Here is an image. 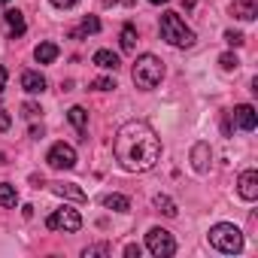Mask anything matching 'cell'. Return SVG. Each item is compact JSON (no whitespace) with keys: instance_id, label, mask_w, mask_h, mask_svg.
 Masks as SVG:
<instances>
[{"instance_id":"cell-1","label":"cell","mask_w":258,"mask_h":258,"mask_svg":"<svg viewBox=\"0 0 258 258\" xmlns=\"http://www.w3.org/2000/svg\"><path fill=\"white\" fill-rule=\"evenodd\" d=\"M112 149L115 161L131 173H146L161 158V140L146 121H124L115 134Z\"/></svg>"},{"instance_id":"cell-2","label":"cell","mask_w":258,"mask_h":258,"mask_svg":"<svg viewBox=\"0 0 258 258\" xmlns=\"http://www.w3.org/2000/svg\"><path fill=\"white\" fill-rule=\"evenodd\" d=\"M158 31H161V40H167V43L176 46V49H188V46H195V31L185 28V22H182L176 13H164Z\"/></svg>"},{"instance_id":"cell-3","label":"cell","mask_w":258,"mask_h":258,"mask_svg":"<svg viewBox=\"0 0 258 258\" xmlns=\"http://www.w3.org/2000/svg\"><path fill=\"white\" fill-rule=\"evenodd\" d=\"M134 85L143 88V91H152L161 79H164V61L155 58V55H140L137 64H134Z\"/></svg>"},{"instance_id":"cell-4","label":"cell","mask_w":258,"mask_h":258,"mask_svg":"<svg viewBox=\"0 0 258 258\" xmlns=\"http://www.w3.org/2000/svg\"><path fill=\"white\" fill-rule=\"evenodd\" d=\"M210 246L225 252V255H237L243 249V234L237 225H228V222H219L210 228Z\"/></svg>"},{"instance_id":"cell-5","label":"cell","mask_w":258,"mask_h":258,"mask_svg":"<svg viewBox=\"0 0 258 258\" xmlns=\"http://www.w3.org/2000/svg\"><path fill=\"white\" fill-rule=\"evenodd\" d=\"M46 228L49 231H67V234H73V231L82 228V216L76 210H70V207H61V210H55L46 219Z\"/></svg>"},{"instance_id":"cell-6","label":"cell","mask_w":258,"mask_h":258,"mask_svg":"<svg viewBox=\"0 0 258 258\" xmlns=\"http://www.w3.org/2000/svg\"><path fill=\"white\" fill-rule=\"evenodd\" d=\"M146 246H149V252L158 255V258H167V255L176 252V240H173V234L164 231V228H152V231L146 234Z\"/></svg>"},{"instance_id":"cell-7","label":"cell","mask_w":258,"mask_h":258,"mask_svg":"<svg viewBox=\"0 0 258 258\" xmlns=\"http://www.w3.org/2000/svg\"><path fill=\"white\" fill-rule=\"evenodd\" d=\"M46 161H49V167H55V170H73V167H76V149L67 146V143H55V146L49 149Z\"/></svg>"},{"instance_id":"cell-8","label":"cell","mask_w":258,"mask_h":258,"mask_svg":"<svg viewBox=\"0 0 258 258\" xmlns=\"http://www.w3.org/2000/svg\"><path fill=\"white\" fill-rule=\"evenodd\" d=\"M237 191L243 201H255L258 198V173L255 170H243L240 179H237Z\"/></svg>"},{"instance_id":"cell-9","label":"cell","mask_w":258,"mask_h":258,"mask_svg":"<svg viewBox=\"0 0 258 258\" xmlns=\"http://www.w3.org/2000/svg\"><path fill=\"white\" fill-rule=\"evenodd\" d=\"M4 25H7V34H10L13 40L25 37V31H28V25H25V16H22L19 10H7V13H4Z\"/></svg>"},{"instance_id":"cell-10","label":"cell","mask_w":258,"mask_h":258,"mask_svg":"<svg viewBox=\"0 0 258 258\" xmlns=\"http://www.w3.org/2000/svg\"><path fill=\"white\" fill-rule=\"evenodd\" d=\"M234 121L243 127V131H255V124H258V115H255V109H252L249 103H240V106L234 109Z\"/></svg>"},{"instance_id":"cell-11","label":"cell","mask_w":258,"mask_h":258,"mask_svg":"<svg viewBox=\"0 0 258 258\" xmlns=\"http://www.w3.org/2000/svg\"><path fill=\"white\" fill-rule=\"evenodd\" d=\"M210 158H213L210 143H195V149H191V164H195V170H198V173L210 170Z\"/></svg>"},{"instance_id":"cell-12","label":"cell","mask_w":258,"mask_h":258,"mask_svg":"<svg viewBox=\"0 0 258 258\" xmlns=\"http://www.w3.org/2000/svg\"><path fill=\"white\" fill-rule=\"evenodd\" d=\"M52 191H55L58 198H70V201H79V204H85V201H88V195H85L79 185H73V182H55V185H52Z\"/></svg>"},{"instance_id":"cell-13","label":"cell","mask_w":258,"mask_h":258,"mask_svg":"<svg viewBox=\"0 0 258 258\" xmlns=\"http://www.w3.org/2000/svg\"><path fill=\"white\" fill-rule=\"evenodd\" d=\"M231 13L240 19V22H252L258 16V7H255V0H234L231 4Z\"/></svg>"},{"instance_id":"cell-14","label":"cell","mask_w":258,"mask_h":258,"mask_svg":"<svg viewBox=\"0 0 258 258\" xmlns=\"http://www.w3.org/2000/svg\"><path fill=\"white\" fill-rule=\"evenodd\" d=\"M22 88H25L28 94H43V91H46V79H43L40 73H34V70H25V73H22Z\"/></svg>"},{"instance_id":"cell-15","label":"cell","mask_w":258,"mask_h":258,"mask_svg":"<svg viewBox=\"0 0 258 258\" xmlns=\"http://www.w3.org/2000/svg\"><path fill=\"white\" fill-rule=\"evenodd\" d=\"M67 118H70V124L79 131V137H82V140H88V137H85V134H88V112H85L82 106H70Z\"/></svg>"},{"instance_id":"cell-16","label":"cell","mask_w":258,"mask_h":258,"mask_svg":"<svg viewBox=\"0 0 258 258\" xmlns=\"http://www.w3.org/2000/svg\"><path fill=\"white\" fill-rule=\"evenodd\" d=\"M97 31H100V19H97V16H85L82 25H79L76 31H70V37L79 40V37H88V34H97Z\"/></svg>"},{"instance_id":"cell-17","label":"cell","mask_w":258,"mask_h":258,"mask_svg":"<svg viewBox=\"0 0 258 258\" xmlns=\"http://www.w3.org/2000/svg\"><path fill=\"white\" fill-rule=\"evenodd\" d=\"M94 64H97V67H103V70H118V64H121V61H118V55H115V52H109V49H97V52H94Z\"/></svg>"},{"instance_id":"cell-18","label":"cell","mask_w":258,"mask_h":258,"mask_svg":"<svg viewBox=\"0 0 258 258\" xmlns=\"http://www.w3.org/2000/svg\"><path fill=\"white\" fill-rule=\"evenodd\" d=\"M34 58H37L40 64H52V61L58 58V46H55V43H40V46L34 49Z\"/></svg>"},{"instance_id":"cell-19","label":"cell","mask_w":258,"mask_h":258,"mask_svg":"<svg viewBox=\"0 0 258 258\" xmlns=\"http://www.w3.org/2000/svg\"><path fill=\"white\" fill-rule=\"evenodd\" d=\"M103 207L106 210H115V213H127V210H131V201H127L124 195H106L103 198Z\"/></svg>"},{"instance_id":"cell-20","label":"cell","mask_w":258,"mask_h":258,"mask_svg":"<svg viewBox=\"0 0 258 258\" xmlns=\"http://www.w3.org/2000/svg\"><path fill=\"white\" fill-rule=\"evenodd\" d=\"M16 204H19L16 185H10V182H0V207H7V210H13Z\"/></svg>"},{"instance_id":"cell-21","label":"cell","mask_w":258,"mask_h":258,"mask_svg":"<svg viewBox=\"0 0 258 258\" xmlns=\"http://www.w3.org/2000/svg\"><path fill=\"white\" fill-rule=\"evenodd\" d=\"M134 46H137V28L134 25H124L121 28V49L124 52H134Z\"/></svg>"},{"instance_id":"cell-22","label":"cell","mask_w":258,"mask_h":258,"mask_svg":"<svg viewBox=\"0 0 258 258\" xmlns=\"http://www.w3.org/2000/svg\"><path fill=\"white\" fill-rule=\"evenodd\" d=\"M155 207H158L164 216H176V204H173L167 195H158V198H155Z\"/></svg>"},{"instance_id":"cell-23","label":"cell","mask_w":258,"mask_h":258,"mask_svg":"<svg viewBox=\"0 0 258 258\" xmlns=\"http://www.w3.org/2000/svg\"><path fill=\"white\" fill-rule=\"evenodd\" d=\"M219 64H222V70H237V67H240V61H237L234 52H225V55L219 58Z\"/></svg>"},{"instance_id":"cell-24","label":"cell","mask_w":258,"mask_h":258,"mask_svg":"<svg viewBox=\"0 0 258 258\" xmlns=\"http://www.w3.org/2000/svg\"><path fill=\"white\" fill-rule=\"evenodd\" d=\"M225 40H228V43H231V46H237V49H240V46H243V43H246V40H243V34H240V31H225Z\"/></svg>"},{"instance_id":"cell-25","label":"cell","mask_w":258,"mask_h":258,"mask_svg":"<svg viewBox=\"0 0 258 258\" xmlns=\"http://www.w3.org/2000/svg\"><path fill=\"white\" fill-rule=\"evenodd\" d=\"M91 88H97V91H109V88H115V82H112V79H106V76H100V79H94V82H91Z\"/></svg>"},{"instance_id":"cell-26","label":"cell","mask_w":258,"mask_h":258,"mask_svg":"<svg viewBox=\"0 0 258 258\" xmlns=\"http://www.w3.org/2000/svg\"><path fill=\"white\" fill-rule=\"evenodd\" d=\"M109 252H112V249H109L106 243H100V246H88V249H85V258H88V255H109Z\"/></svg>"},{"instance_id":"cell-27","label":"cell","mask_w":258,"mask_h":258,"mask_svg":"<svg viewBox=\"0 0 258 258\" xmlns=\"http://www.w3.org/2000/svg\"><path fill=\"white\" fill-rule=\"evenodd\" d=\"M22 112H25V115H28V118H37V115H40V112H43V109H40V106H37V103H25V106H22Z\"/></svg>"},{"instance_id":"cell-28","label":"cell","mask_w":258,"mask_h":258,"mask_svg":"<svg viewBox=\"0 0 258 258\" xmlns=\"http://www.w3.org/2000/svg\"><path fill=\"white\" fill-rule=\"evenodd\" d=\"M10 124H13V118L7 115V109L0 106V131H10Z\"/></svg>"},{"instance_id":"cell-29","label":"cell","mask_w":258,"mask_h":258,"mask_svg":"<svg viewBox=\"0 0 258 258\" xmlns=\"http://www.w3.org/2000/svg\"><path fill=\"white\" fill-rule=\"evenodd\" d=\"M124 255H127V258H140V246H137V243H127V246H124Z\"/></svg>"},{"instance_id":"cell-30","label":"cell","mask_w":258,"mask_h":258,"mask_svg":"<svg viewBox=\"0 0 258 258\" xmlns=\"http://www.w3.org/2000/svg\"><path fill=\"white\" fill-rule=\"evenodd\" d=\"M52 4L58 7V10H70V7H76L79 0H52Z\"/></svg>"},{"instance_id":"cell-31","label":"cell","mask_w":258,"mask_h":258,"mask_svg":"<svg viewBox=\"0 0 258 258\" xmlns=\"http://www.w3.org/2000/svg\"><path fill=\"white\" fill-rule=\"evenodd\" d=\"M4 85H7V67L0 64V91H4Z\"/></svg>"},{"instance_id":"cell-32","label":"cell","mask_w":258,"mask_h":258,"mask_svg":"<svg viewBox=\"0 0 258 258\" xmlns=\"http://www.w3.org/2000/svg\"><path fill=\"white\" fill-rule=\"evenodd\" d=\"M182 7L185 10H195V0H182Z\"/></svg>"},{"instance_id":"cell-33","label":"cell","mask_w":258,"mask_h":258,"mask_svg":"<svg viewBox=\"0 0 258 258\" xmlns=\"http://www.w3.org/2000/svg\"><path fill=\"white\" fill-rule=\"evenodd\" d=\"M149 4H155V7H161V4H170V0H149Z\"/></svg>"},{"instance_id":"cell-34","label":"cell","mask_w":258,"mask_h":258,"mask_svg":"<svg viewBox=\"0 0 258 258\" xmlns=\"http://www.w3.org/2000/svg\"><path fill=\"white\" fill-rule=\"evenodd\" d=\"M0 164H7V155H4V152H0Z\"/></svg>"},{"instance_id":"cell-35","label":"cell","mask_w":258,"mask_h":258,"mask_svg":"<svg viewBox=\"0 0 258 258\" xmlns=\"http://www.w3.org/2000/svg\"><path fill=\"white\" fill-rule=\"evenodd\" d=\"M4 4H10V0H0V7H4Z\"/></svg>"}]
</instances>
